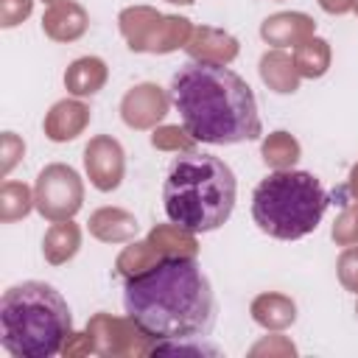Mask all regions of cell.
<instances>
[{"instance_id": "cell-1", "label": "cell", "mask_w": 358, "mask_h": 358, "mask_svg": "<svg viewBox=\"0 0 358 358\" xmlns=\"http://www.w3.org/2000/svg\"><path fill=\"white\" fill-rule=\"evenodd\" d=\"M123 310L148 338L196 341L215 324V294L196 257L168 255L126 277Z\"/></svg>"}, {"instance_id": "cell-2", "label": "cell", "mask_w": 358, "mask_h": 358, "mask_svg": "<svg viewBox=\"0 0 358 358\" xmlns=\"http://www.w3.org/2000/svg\"><path fill=\"white\" fill-rule=\"evenodd\" d=\"M171 103L182 129L207 145H235L257 140L263 126L252 87L227 64L187 59L171 78Z\"/></svg>"}, {"instance_id": "cell-3", "label": "cell", "mask_w": 358, "mask_h": 358, "mask_svg": "<svg viewBox=\"0 0 358 358\" xmlns=\"http://www.w3.org/2000/svg\"><path fill=\"white\" fill-rule=\"evenodd\" d=\"M238 182L215 154L182 151L171 159L162 182V207L171 224L190 235L224 227L235 210Z\"/></svg>"}, {"instance_id": "cell-4", "label": "cell", "mask_w": 358, "mask_h": 358, "mask_svg": "<svg viewBox=\"0 0 358 358\" xmlns=\"http://www.w3.org/2000/svg\"><path fill=\"white\" fill-rule=\"evenodd\" d=\"M73 330L64 296L39 280H25L0 296V341L14 358H53Z\"/></svg>"}, {"instance_id": "cell-5", "label": "cell", "mask_w": 358, "mask_h": 358, "mask_svg": "<svg viewBox=\"0 0 358 358\" xmlns=\"http://www.w3.org/2000/svg\"><path fill=\"white\" fill-rule=\"evenodd\" d=\"M327 204V190L313 173L271 171L252 193V218L271 238L299 241L319 227Z\"/></svg>"}]
</instances>
